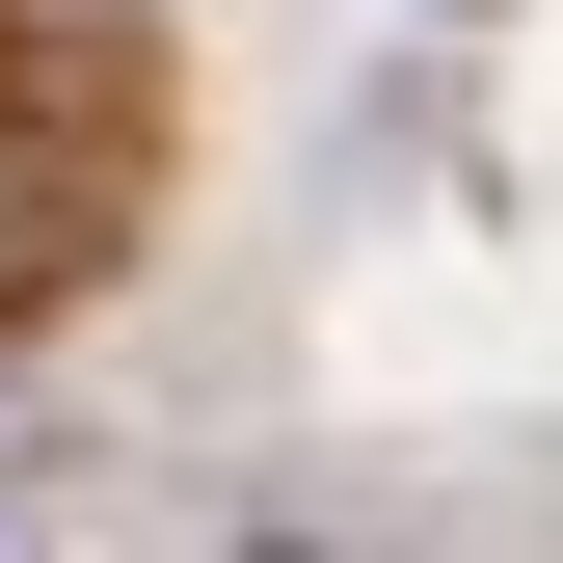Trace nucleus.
Returning <instances> with one entry per match:
<instances>
[{
    "label": "nucleus",
    "instance_id": "1",
    "mask_svg": "<svg viewBox=\"0 0 563 563\" xmlns=\"http://www.w3.org/2000/svg\"><path fill=\"white\" fill-rule=\"evenodd\" d=\"M54 268H81V162L27 134V162H0V296H54Z\"/></svg>",
    "mask_w": 563,
    "mask_h": 563
}]
</instances>
